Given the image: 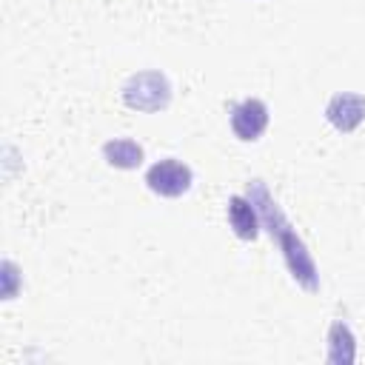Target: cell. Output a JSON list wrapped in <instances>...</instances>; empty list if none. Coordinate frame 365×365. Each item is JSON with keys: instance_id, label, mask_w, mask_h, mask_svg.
Here are the masks:
<instances>
[{"instance_id": "6da1fadb", "label": "cell", "mask_w": 365, "mask_h": 365, "mask_svg": "<svg viewBox=\"0 0 365 365\" xmlns=\"http://www.w3.org/2000/svg\"><path fill=\"white\" fill-rule=\"evenodd\" d=\"M248 200L257 205V211H259V220L268 225V234H271V237L279 242V248H282V257H285V265H288V271L294 274V279H297L302 288H308V291H317V288H319L317 265H314V259H311L308 248L302 245V240L297 237V228H294V225L285 220V214L279 211V205H277V202H274V197L268 194L265 182L254 180Z\"/></svg>"}, {"instance_id": "7a4b0ae2", "label": "cell", "mask_w": 365, "mask_h": 365, "mask_svg": "<svg viewBox=\"0 0 365 365\" xmlns=\"http://www.w3.org/2000/svg\"><path fill=\"white\" fill-rule=\"evenodd\" d=\"M123 103L134 111H160L171 103V83L163 71H137L123 86Z\"/></svg>"}, {"instance_id": "3957f363", "label": "cell", "mask_w": 365, "mask_h": 365, "mask_svg": "<svg viewBox=\"0 0 365 365\" xmlns=\"http://www.w3.org/2000/svg\"><path fill=\"white\" fill-rule=\"evenodd\" d=\"M191 180H194L191 168L182 160H177V157H165V160L154 163L145 171L148 188L154 194H160V197H180V194H185L191 188Z\"/></svg>"}, {"instance_id": "277c9868", "label": "cell", "mask_w": 365, "mask_h": 365, "mask_svg": "<svg viewBox=\"0 0 365 365\" xmlns=\"http://www.w3.org/2000/svg\"><path fill=\"white\" fill-rule=\"evenodd\" d=\"M265 125H268V106L262 100L248 97V100L231 106V128L240 140H245V143L259 140Z\"/></svg>"}, {"instance_id": "5b68a950", "label": "cell", "mask_w": 365, "mask_h": 365, "mask_svg": "<svg viewBox=\"0 0 365 365\" xmlns=\"http://www.w3.org/2000/svg\"><path fill=\"white\" fill-rule=\"evenodd\" d=\"M325 117L334 128L339 131H354L362 117H365V94H356V91H339L328 100L325 106Z\"/></svg>"}, {"instance_id": "8992f818", "label": "cell", "mask_w": 365, "mask_h": 365, "mask_svg": "<svg viewBox=\"0 0 365 365\" xmlns=\"http://www.w3.org/2000/svg\"><path fill=\"white\" fill-rule=\"evenodd\" d=\"M228 222L240 240H254L259 234V211L248 197L234 194L228 200Z\"/></svg>"}, {"instance_id": "52a82bcc", "label": "cell", "mask_w": 365, "mask_h": 365, "mask_svg": "<svg viewBox=\"0 0 365 365\" xmlns=\"http://www.w3.org/2000/svg\"><path fill=\"white\" fill-rule=\"evenodd\" d=\"M103 157L114 168H137L143 163V145L131 137H117L103 145Z\"/></svg>"}, {"instance_id": "ba28073f", "label": "cell", "mask_w": 365, "mask_h": 365, "mask_svg": "<svg viewBox=\"0 0 365 365\" xmlns=\"http://www.w3.org/2000/svg\"><path fill=\"white\" fill-rule=\"evenodd\" d=\"M328 342H331V351H328V359L331 362H354L356 351H354V334L345 322H334L331 331H328Z\"/></svg>"}]
</instances>
